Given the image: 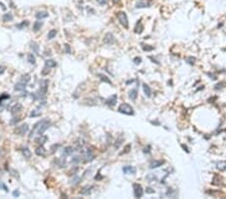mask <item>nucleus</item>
Here are the masks:
<instances>
[{
    "label": "nucleus",
    "instance_id": "nucleus-17",
    "mask_svg": "<svg viewBox=\"0 0 226 199\" xmlns=\"http://www.w3.org/2000/svg\"><path fill=\"white\" fill-rule=\"evenodd\" d=\"M35 17L37 19H43V18L48 17V13L46 11H38L35 14Z\"/></svg>",
    "mask_w": 226,
    "mask_h": 199
},
{
    "label": "nucleus",
    "instance_id": "nucleus-3",
    "mask_svg": "<svg viewBox=\"0 0 226 199\" xmlns=\"http://www.w3.org/2000/svg\"><path fill=\"white\" fill-rule=\"evenodd\" d=\"M45 120L46 119H43V120H41V121H39V122H37L35 125L33 126V128H32V130H31V132H30V134H29V139H31V138H33L34 137V135L35 134H37V132H38V130H39V128L41 127V125L43 124L45 122Z\"/></svg>",
    "mask_w": 226,
    "mask_h": 199
},
{
    "label": "nucleus",
    "instance_id": "nucleus-43",
    "mask_svg": "<svg viewBox=\"0 0 226 199\" xmlns=\"http://www.w3.org/2000/svg\"><path fill=\"white\" fill-rule=\"evenodd\" d=\"M146 193H149V194H152V193H155V190L153 188H151V187H148L147 189H146Z\"/></svg>",
    "mask_w": 226,
    "mask_h": 199
},
{
    "label": "nucleus",
    "instance_id": "nucleus-25",
    "mask_svg": "<svg viewBox=\"0 0 226 199\" xmlns=\"http://www.w3.org/2000/svg\"><path fill=\"white\" fill-rule=\"evenodd\" d=\"M27 62L29 63H31V64H34L36 62L35 55L33 53H28L27 54Z\"/></svg>",
    "mask_w": 226,
    "mask_h": 199
},
{
    "label": "nucleus",
    "instance_id": "nucleus-36",
    "mask_svg": "<svg viewBox=\"0 0 226 199\" xmlns=\"http://www.w3.org/2000/svg\"><path fill=\"white\" fill-rule=\"evenodd\" d=\"M143 49L146 50V51H151V50H153L154 47L153 46H150V45L146 44V45H143Z\"/></svg>",
    "mask_w": 226,
    "mask_h": 199
},
{
    "label": "nucleus",
    "instance_id": "nucleus-45",
    "mask_svg": "<svg viewBox=\"0 0 226 199\" xmlns=\"http://www.w3.org/2000/svg\"><path fill=\"white\" fill-rule=\"evenodd\" d=\"M99 5H106L107 4V0H97Z\"/></svg>",
    "mask_w": 226,
    "mask_h": 199
},
{
    "label": "nucleus",
    "instance_id": "nucleus-37",
    "mask_svg": "<svg viewBox=\"0 0 226 199\" xmlns=\"http://www.w3.org/2000/svg\"><path fill=\"white\" fill-rule=\"evenodd\" d=\"M81 157H80V156H75V157H73L72 158V163H79V162H81Z\"/></svg>",
    "mask_w": 226,
    "mask_h": 199
},
{
    "label": "nucleus",
    "instance_id": "nucleus-31",
    "mask_svg": "<svg viewBox=\"0 0 226 199\" xmlns=\"http://www.w3.org/2000/svg\"><path fill=\"white\" fill-rule=\"evenodd\" d=\"M40 115H41V111H40V110H38V109L33 110V111L30 113V117H31V118L38 117V116H40Z\"/></svg>",
    "mask_w": 226,
    "mask_h": 199
},
{
    "label": "nucleus",
    "instance_id": "nucleus-42",
    "mask_svg": "<svg viewBox=\"0 0 226 199\" xmlns=\"http://www.w3.org/2000/svg\"><path fill=\"white\" fill-rule=\"evenodd\" d=\"M134 63H135L136 64H140V63H142V58H141V57H135V58H134Z\"/></svg>",
    "mask_w": 226,
    "mask_h": 199
},
{
    "label": "nucleus",
    "instance_id": "nucleus-26",
    "mask_svg": "<svg viewBox=\"0 0 226 199\" xmlns=\"http://www.w3.org/2000/svg\"><path fill=\"white\" fill-rule=\"evenodd\" d=\"M143 90H144L145 95H146L147 97H151V94H152V91H151V89H150V87H149L148 85H146V83H144V85H143Z\"/></svg>",
    "mask_w": 226,
    "mask_h": 199
},
{
    "label": "nucleus",
    "instance_id": "nucleus-4",
    "mask_svg": "<svg viewBox=\"0 0 226 199\" xmlns=\"http://www.w3.org/2000/svg\"><path fill=\"white\" fill-rule=\"evenodd\" d=\"M28 130H29L28 124H22V125L18 126L15 129V133L17 135H24V134H26L27 132H28Z\"/></svg>",
    "mask_w": 226,
    "mask_h": 199
},
{
    "label": "nucleus",
    "instance_id": "nucleus-46",
    "mask_svg": "<svg viewBox=\"0 0 226 199\" xmlns=\"http://www.w3.org/2000/svg\"><path fill=\"white\" fill-rule=\"evenodd\" d=\"M12 195H13L14 197H18V196L20 195V193H19V191H18V190H14V191H13V193H12Z\"/></svg>",
    "mask_w": 226,
    "mask_h": 199
},
{
    "label": "nucleus",
    "instance_id": "nucleus-6",
    "mask_svg": "<svg viewBox=\"0 0 226 199\" xmlns=\"http://www.w3.org/2000/svg\"><path fill=\"white\" fill-rule=\"evenodd\" d=\"M104 42L106 43V44L108 45H111L113 44L114 42H115V38H114V35L111 33V32H108V33H106L105 36H104Z\"/></svg>",
    "mask_w": 226,
    "mask_h": 199
},
{
    "label": "nucleus",
    "instance_id": "nucleus-38",
    "mask_svg": "<svg viewBox=\"0 0 226 199\" xmlns=\"http://www.w3.org/2000/svg\"><path fill=\"white\" fill-rule=\"evenodd\" d=\"M49 71H50V68L47 67V66H45L44 68H43V71L41 72V74H42V75H46L47 73H49Z\"/></svg>",
    "mask_w": 226,
    "mask_h": 199
},
{
    "label": "nucleus",
    "instance_id": "nucleus-33",
    "mask_svg": "<svg viewBox=\"0 0 226 199\" xmlns=\"http://www.w3.org/2000/svg\"><path fill=\"white\" fill-rule=\"evenodd\" d=\"M81 181V177H79V176H74V177H73V179L71 181V184H72V185H77V184H79Z\"/></svg>",
    "mask_w": 226,
    "mask_h": 199
},
{
    "label": "nucleus",
    "instance_id": "nucleus-21",
    "mask_svg": "<svg viewBox=\"0 0 226 199\" xmlns=\"http://www.w3.org/2000/svg\"><path fill=\"white\" fill-rule=\"evenodd\" d=\"M137 96H138V91L136 89H133V90H131L129 91V98L131 99H133V101H135L137 99Z\"/></svg>",
    "mask_w": 226,
    "mask_h": 199
},
{
    "label": "nucleus",
    "instance_id": "nucleus-48",
    "mask_svg": "<svg viewBox=\"0 0 226 199\" xmlns=\"http://www.w3.org/2000/svg\"><path fill=\"white\" fill-rule=\"evenodd\" d=\"M19 121H20V119H13V120H12V121H11L10 123H11L12 125H14V124H16V123H18Z\"/></svg>",
    "mask_w": 226,
    "mask_h": 199
},
{
    "label": "nucleus",
    "instance_id": "nucleus-30",
    "mask_svg": "<svg viewBox=\"0 0 226 199\" xmlns=\"http://www.w3.org/2000/svg\"><path fill=\"white\" fill-rule=\"evenodd\" d=\"M22 154H23V156L27 158V159H29L30 157H31V152H30V150L28 149V148H23L22 149Z\"/></svg>",
    "mask_w": 226,
    "mask_h": 199
},
{
    "label": "nucleus",
    "instance_id": "nucleus-32",
    "mask_svg": "<svg viewBox=\"0 0 226 199\" xmlns=\"http://www.w3.org/2000/svg\"><path fill=\"white\" fill-rule=\"evenodd\" d=\"M29 25V22H28V20H24V21H22L21 23H19V24H17L16 25V27H17L18 29H23V27H26Z\"/></svg>",
    "mask_w": 226,
    "mask_h": 199
},
{
    "label": "nucleus",
    "instance_id": "nucleus-12",
    "mask_svg": "<svg viewBox=\"0 0 226 199\" xmlns=\"http://www.w3.org/2000/svg\"><path fill=\"white\" fill-rule=\"evenodd\" d=\"M22 110V106L20 105V104H15L12 108L10 109V113L12 114V115H15L16 113H18V112H20Z\"/></svg>",
    "mask_w": 226,
    "mask_h": 199
},
{
    "label": "nucleus",
    "instance_id": "nucleus-13",
    "mask_svg": "<svg viewBox=\"0 0 226 199\" xmlns=\"http://www.w3.org/2000/svg\"><path fill=\"white\" fill-rule=\"evenodd\" d=\"M74 151V149L72 148V146H67V147H65L64 149H63V157H66V156H69Z\"/></svg>",
    "mask_w": 226,
    "mask_h": 199
},
{
    "label": "nucleus",
    "instance_id": "nucleus-8",
    "mask_svg": "<svg viewBox=\"0 0 226 199\" xmlns=\"http://www.w3.org/2000/svg\"><path fill=\"white\" fill-rule=\"evenodd\" d=\"M150 6H151V1H148V0H140L136 4V8H146Z\"/></svg>",
    "mask_w": 226,
    "mask_h": 199
},
{
    "label": "nucleus",
    "instance_id": "nucleus-16",
    "mask_svg": "<svg viewBox=\"0 0 226 199\" xmlns=\"http://www.w3.org/2000/svg\"><path fill=\"white\" fill-rule=\"evenodd\" d=\"M25 89H26V83H25V82H22V81L16 83L15 87H14V90H24Z\"/></svg>",
    "mask_w": 226,
    "mask_h": 199
},
{
    "label": "nucleus",
    "instance_id": "nucleus-51",
    "mask_svg": "<svg viewBox=\"0 0 226 199\" xmlns=\"http://www.w3.org/2000/svg\"><path fill=\"white\" fill-rule=\"evenodd\" d=\"M182 147H183V148H184V149H185V151H187V152H188V149H187V147H185V146H184V145H182Z\"/></svg>",
    "mask_w": 226,
    "mask_h": 199
},
{
    "label": "nucleus",
    "instance_id": "nucleus-10",
    "mask_svg": "<svg viewBox=\"0 0 226 199\" xmlns=\"http://www.w3.org/2000/svg\"><path fill=\"white\" fill-rule=\"evenodd\" d=\"M106 104L110 106V107H115L116 104H117V96H111L107 101H106Z\"/></svg>",
    "mask_w": 226,
    "mask_h": 199
},
{
    "label": "nucleus",
    "instance_id": "nucleus-49",
    "mask_svg": "<svg viewBox=\"0 0 226 199\" xmlns=\"http://www.w3.org/2000/svg\"><path fill=\"white\" fill-rule=\"evenodd\" d=\"M4 72H5V67L0 65V74H2V73H3Z\"/></svg>",
    "mask_w": 226,
    "mask_h": 199
},
{
    "label": "nucleus",
    "instance_id": "nucleus-40",
    "mask_svg": "<svg viewBox=\"0 0 226 199\" xmlns=\"http://www.w3.org/2000/svg\"><path fill=\"white\" fill-rule=\"evenodd\" d=\"M60 147V144H54L53 146H51V153H54L55 152V149L59 148Z\"/></svg>",
    "mask_w": 226,
    "mask_h": 199
},
{
    "label": "nucleus",
    "instance_id": "nucleus-23",
    "mask_svg": "<svg viewBox=\"0 0 226 199\" xmlns=\"http://www.w3.org/2000/svg\"><path fill=\"white\" fill-rule=\"evenodd\" d=\"M43 25V22L42 21H35L34 23H33V31H38L41 27Z\"/></svg>",
    "mask_w": 226,
    "mask_h": 199
},
{
    "label": "nucleus",
    "instance_id": "nucleus-1",
    "mask_svg": "<svg viewBox=\"0 0 226 199\" xmlns=\"http://www.w3.org/2000/svg\"><path fill=\"white\" fill-rule=\"evenodd\" d=\"M118 111L122 114H125V115H134V109L132 106H130L128 104H122L119 107Z\"/></svg>",
    "mask_w": 226,
    "mask_h": 199
},
{
    "label": "nucleus",
    "instance_id": "nucleus-9",
    "mask_svg": "<svg viewBox=\"0 0 226 199\" xmlns=\"http://www.w3.org/2000/svg\"><path fill=\"white\" fill-rule=\"evenodd\" d=\"M136 168L134 166H125V167H123V172L125 173V174H131V175H133V174H135L136 173Z\"/></svg>",
    "mask_w": 226,
    "mask_h": 199
},
{
    "label": "nucleus",
    "instance_id": "nucleus-52",
    "mask_svg": "<svg viewBox=\"0 0 226 199\" xmlns=\"http://www.w3.org/2000/svg\"><path fill=\"white\" fill-rule=\"evenodd\" d=\"M119 1H120V0H113L114 3H119Z\"/></svg>",
    "mask_w": 226,
    "mask_h": 199
},
{
    "label": "nucleus",
    "instance_id": "nucleus-44",
    "mask_svg": "<svg viewBox=\"0 0 226 199\" xmlns=\"http://www.w3.org/2000/svg\"><path fill=\"white\" fill-rule=\"evenodd\" d=\"M147 179H148V180H150V179H152V180H156L157 178H156V176H154L153 174H150V175L147 176Z\"/></svg>",
    "mask_w": 226,
    "mask_h": 199
},
{
    "label": "nucleus",
    "instance_id": "nucleus-50",
    "mask_svg": "<svg viewBox=\"0 0 226 199\" xmlns=\"http://www.w3.org/2000/svg\"><path fill=\"white\" fill-rule=\"evenodd\" d=\"M0 6H2V9H3V11H5V10H6V7L4 6V4H3L2 2H0Z\"/></svg>",
    "mask_w": 226,
    "mask_h": 199
},
{
    "label": "nucleus",
    "instance_id": "nucleus-27",
    "mask_svg": "<svg viewBox=\"0 0 226 199\" xmlns=\"http://www.w3.org/2000/svg\"><path fill=\"white\" fill-rule=\"evenodd\" d=\"M143 29H144V26L142 25L141 20H139V22H138V24H137V26H136L135 28V32L136 33H142V32H143Z\"/></svg>",
    "mask_w": 226,
    "mask_h": 199
},
{
    "label": "nucleus",
    "instance_id": "nucleus-41",
    "mask_svg": "<svg viewBox=\"0 0 226 199\" xmlns=\"http://www.w3.org/2000/svg\"><path fill=\"white\" fill-rule=\"evenodd\" d=\"M64 47H65L66 53H72V49H71V46H69V44H64Z\"/></svg>",
    "mask_w": 226,
    "mask_h": 199
},
{
    "label": "nucleus",
    "instance_id": "nucleus-19",
    "mask_svg": "<svg viewBox=\"0 0 226 199\" xmlns=\"http://www.w3.org/2000/svg\"><path fill=\"white\" fill-rule=\"evenodd\" d=\"M216 167L218 170L224 171V170H226V162L225 161H219V162L216 164Z\"/></svg>",
    "mask_w": 226,
    "mask_h": 199
},
{
    "label": "nucleus",
    "instance_id": "nucleus-35",
    "mask_svg": "<svg viewBox=\"0 0 226 199\" xmlns=\"http://www.w3.org/2000/svg\"><path fill=\"white\" fill-rule=\"evenodd\" d=\"M29 81H30V76H29V74H23V75H22V79H21V81H22V82L27 83Z\"/></svg>",
    "mask_w": 226,
    "mask_h": 199
},
{
    "label": "nucleus",
    "instance_id": "nucleus-2",
    "mask_svg": "<svg viewBox=\"0 0 226 199\" xmlns=\"http://www.w3.org/2000/svg\"><path fill=\"white\" fill-rule=\"evenodd\" d=\"M117 16L118 18H119L120 23L125 27V28H128V27H129V21H128V17H127L126 13H125L124 11H120V12H118Z\"/></svg>",
    "mask_w": 226,
    "mask_h": 199
},
{
    "label": "nucleus",
    "instance_id": "nucleus-24",
    "mask_svg": "<svg viewBox=\"0 0 226 199\" xmlns=\"http://www.w3.org/2000/svg\"><path fill=\"white\" fill-rule=\"evenodd\" d=\"M46 140H47V137L46 136H43V135H39L38 138H36L35 141L37 143H39L40 145H43L46 142Z\"/></svg>",
    "mask_w": 226,
    "mask_h": 199
},
{
    "label": "nucleus",
    "instance_id": "nucleus-39",
    "mask_svg": "<svg viewBox=\"0 0 226 199\" xmlns=\"http://www.w3.org/2000/svg\"><path fill=\"white\" fill-rule=\"evenodd\" d=\"M0 188H2V189L5 191V192H8V188H7V186H6V185H5L3 182H1V183H0Z\"/></svg>",
    "mask_w": 226,
    "mask_h": 199
},
{
    "label": "nucleus",
    "instance_id": "nucleus-7",
    "mask_svg": "<svg viewBox=\"0 0 226 199\" xmlns=\"http://www.w3.org/2000/svg\"><path fill=\"white\" fill-rule=\"evenodd\" d=\"M83 158H84V161H85V162H90V161H92V160L95 159V155L91 152V150L88 149V150H85L84 153H83Z\"/></svg>",
    "mask_w": 226,
    "mask_h": 199
},
{
    "label": "nucleus",
    "instance_id": "nucleus-29",
    "mask_svg": "<svg viewBox=\"0 0 226 199\" xmlns=\"http://www.w3.org/2000/svg\"><path fill=\"white\" fill-rule=\"evenodd\" d=\"M56 34H57V30L56 29H51V30H49V32L47 34V38L48 39H52V38H54L56 36Z\"/></svg>",
    "mask_w": 226,
    "mask_h": 199
},
{
    "label": "nucleus",
    "instance_id": "nucleus-20",
    "mask_svg": "<svg viewBox=\"0 0 226 199\" xmlns=\"http://www.w3.org/2000/svg\"><path fill=\"white\" fill-rule=\"evenodd\" d=\"M11 20H13V15L11 13H5L2 16V21L3 22H8V21H11Z\"/></svg>",
    "mask_w": 226,
    "mask_h": 199
},
{
    "label": "nucleus",
    "instance_id": "nucleus-11",
    "mask_svg": "<svg viewBox=\"0 0 226 199\" xmlns=\"http://www.w3.org/2000/svg\"><path fill=\"white\" fill-rule=\"evenodd\" d=\"M91 189H92V186H91V185H87V186H83V187L81 188L80 193H81V195H89L90 193V191H91Z\"/></svg>",
    "mask_w": 226,
    "mask_h": 199
},
{
    "label": "nucleus",
    "instance_id": "nucleus-47",
    "mask_svg": "<svg viewBox=\"0 0 226 199\" xmlns=\"http://www.w3.org/2000/svg\"><path fill=\"white\" fill-rule=\"evenodd\" d=\"M129 149H131V145H127V147L125 148V151L122 152L121 154H125V153H127V152H129Z\"/></svg>",
    "mask_w": 226,
    "mask_h": 199
},
{
    "label": "nucleus",
    "instance_id": "nucleus-28",
    "mask_svg": "<svg viewBox=\"0 0 226 199\" xmlns=\"http://www.w3.org/2000/svg\"><path fill=\"white\" fill-rule=\"evenodd\" d=\"M30 48L35 53H38V51H39V45L37 44L36 42H30Z\"/></svg>",
    "mask_w": 226,
    "mask_h": 199
},
{
    "label": "nucleus",
    "instance_id": "nucleus-22",
    "mask_svg": "<svg viewBox=\"0 0 226 199\" xmlns=\"http://www.w3.org/2000/svg\"><path fill=\"white\" fill-rule=\"evenodd\" d=\"M98 76L99 78V80L102 81H105V82H108V83H112V81H111V80L108 79V76L106 75V74H103V73H98Z\"/></svg>",
    "mask_w": 226,
    "mask_h": 199
},
{
    "label": "nucleus",
    "instance_id": "nucleus-5",
    "mask_svg": "<svg viewBox=\"0 0 226 199\" xmlns=\"http://www.w3.org/2000/svg\"><path fill=\"white\" fill-rule=\"evenodd\" d=\"M133 187H134V194H135V196L137 198H141L143 196V194H144V190L142 188V186L140 184H134Z\"/></svg>",
    "mask_w": 226,
    "mask_h": 199
},
{
    "label": "nucleus",
    "instance_id": "nucleus-14",
    "mask_svg": "<svg viewBox=\"0 0 226 199\" xmlns=\"http://www.w3.org/2000/svg\"><path fill=\"white\" fill-rule=\"evenodd\" d=\"M164 161L163 160H155L153 162L150 164V168H158V167H160V166H162L163 164H164Z\"/></svg>",
    "mask_w": 226,
    "mask_h": 199
},
{
    "label": "nucleus",
    "instance_id": "nucleus-18",
    "mask_svg": "<svg viewBox=\"0 0 226 199\" xmlns=\"http://www.w3.org/2000/svg\"><path fill=\"white\" fill-rule=\"evenodd\" d=\"M56 62L54 60V59H47V60H45V66H47V67H49V68H51V67H55L56 66Z\"/></svg>",
    "mask_w": 226,
    "mask_h": 199
},
{
    "label": "nucleus",
    "instance_id": "nucleus-15",
    "mask_svg": "<svg viewBox=\"0 0 226 199\" xmlns=\"http://www.w3.org/2000/svg\"><path fill=\"white\" fill-rule=\"evenodd\" d=\"M35 154L37 155V156H42V157H44L45 155H46V151H45V149L42 147V146H40V147L36 148Z\"/></svg>",
    "mask_w": 226,
    "mask_h": 199
},
{
    "label": "nucleus",
    "instance_id": "nucleus-34",
    "mask_svg": "<svg viewBox=\"0 0 226 199\" xmlns=\"http://www.w3.org/2000/svg\"><path fill=\"white\" fill-rule=\"evenodd\" d=\"M166 195H167V196H170V197H176V195H177V192H176L175 190H173V189H169L168 191H167Z\"/></svg>",
    "mask_w": 226,
    "mask_h": 199
}]
</instances>
